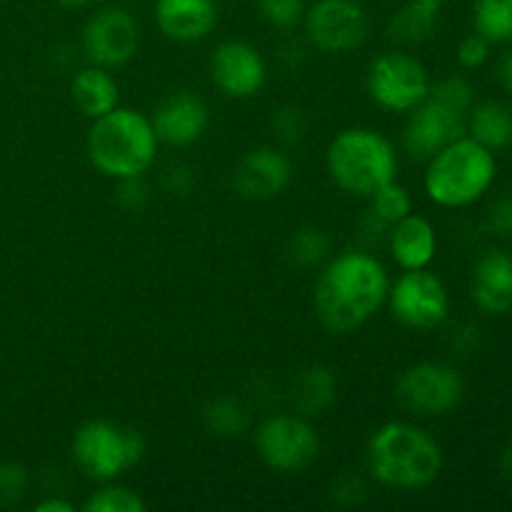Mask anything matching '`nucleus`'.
Instances as JSON below:
<instances>
[{"instance_id":"cd10ccee","label":"nucleus","mask_w":512,"mask_h":512,"mask_svg":"<svg viewBox=\"0 0 512 512\" xmlns=\"http://www.w3.org/2000/svg\"><path fill=\"white\" fill-rule=\"evenodd\" d=\"M330 250V238L325 230L318 228H303L293 235L290 240V258L300 268H310V265H318L320 260L328 255Z\"/></svg>"},{"instance_id":"bb28decb","label":"nucleus","mask_w":512,"mask_h":512,"mask_svg":"<svg viewBox=\"0 0 512 512\" xmlns=\"http://www.w3.org/2000/svg\"><path fill=\"white\" fill-rule=\"evenodd\" d=\"M85 512H145V500L123 485H108L88 498Z\"/></svg>"},{"instance_id":"7c9ffc66","label":"nucleus","mask_w":512,"mask_h":512,"mask_svg":"<svg viewBox=\"0 0 512 512\" xmlns=\"http://www.w3.org/2000/svg\"><path fill=\"white\" fill-rule=\"evenodd\" d=\"M490 55V40H485L483 35H468V38L460 43L458 48V60L463 68H480V65L488 60Z\"/></svg>"},{"instance_id":"c85d7f7f","label":"nucleus","mask_w":512,"mask_h":512,"mask_svg":"<svg viewBox=\"0 0 512 512\" xmlns=\"http://www.w3.org/2000/svg\"><path fill=\"white\" fill-rule=\"evenodd\" d=\"M428 98L438 100V103L468 115L470 108H473L475 90L465 78H460V75H450V78L440 80V83H435L433 88L428 90Z\"/></svg>"},{"instance_id":"9b49d317","label":"nucleus","mask_w":512,"mask_h":512,"mask_svg":"<svg viewBox=\"0 0 512 512\" xmlns=\"http://www.w3.org/2000/svg\"><path fill=\"white\" fill-rule=\"evenodd\" d=\"M368 15L355 0H318L305 15L308 40L323 53H345L368 38Z\"/></svg>"},{"instance_id":"0eeeda50","label":"nucleus","mask_w":512,"mask_h":512,"mask_svg":"<svg viewBox=\"0 0 512 512\" xmlns=\"http://www.w3.org/2000/svg\"><path fill=\"white\" fill-rule=\"evenodd\" d=\"M430 78L415 55L385 53L370 63L368 93L380 108L410 113L428 98Z\"/></svg>"},{"instance_id":"1a4fd4ad","label":"nucleus","mask_w":512,"mask_h":512,"mask_svg":"<svg viewBox=\"0 0 512 512\" xmlns=\"http://www.w3.org/2000/svg\"><path fill=\"white\" fill-rule=\"evenodd\" d=\"M258 450L273 470L295 473L318 458L320 440L313 425L300 415H273L260 425Z\"/></svg>"},{"instance_id":"ea45409f","label":"nucleus","mask_w":512,"mask_h":512,"mask_svg":"<svg viewBox=\"0 0 512 512\" xmlns=\"http://www.w3.org/2000/svg\"><path fill=\"white\" fill-rule=\"evenodd\" d=\"M503 468H505V473H510V475H512V448L508 450V453H505V458H503Z\"/></svg>"},{"instance_id":"4468645a","label":"nucleus","mask_w":512,"mask_h":512,"mask_svg":"<svg viewBox=\"0 0 512 512\" xmlns=\"http://www.w3.org/2000/svg\"><path fill=\"white\" fill-rule=\"evenodd\" d=\"M215 85L230 98H250L265 83V63L255 48L240 40H228L215 48L210 60Z\"/></svg>"},{"instance_id":"f257e3e1","label":"nucleus","mask_w":512,"mask_h":512,"mask_svg":"<svg viewBox=\"0 0 512 512\" xmlns=\"http://www.w3.org/2000/svg\"><path fill=\"white\" fill-rule=\"evenodd\" d=\"M390 290L383 263L368 253H343L315 285V313L330 333H350L373 318Z\"/></svg>"},{"instance_id":"412c9836","label":"nucleus","mask_w":512,"mask_h":512,"mask_svg":"<svg viewBox=\"0 0 512 512\" xmlns=\"http://www.w3.org/2000/svg\"><path fill=\"white\" fill-rule=\"evenodd\" d=\"M70 90H73V100L80 108V113L93 120L118 108V83L100 65L80 70L73 78V88Z\"/></svg>"},{"instance_id":"f704fd0d","label":"nucleus","mask_w":512,"mask_h":512,"mask_svg":"<svg viewBox=\"0 0 512 512\" xmlns=\"http://www.w3.org/2000/svg\"><path fill=\"white\" fill-rule=\"evenodd\" d=\"M488 223L498 235H512V193L503 195V198L490 208Z\"/></svg>"},{"instance_id":"dca6fc26","label":"nucleus","mask_w":512,"mask_h":512,"mask_svg":"<svg viewBox=\"0 0 512 512\" xmlns=\"http://www.w3.org/2000/svg\"><path fill=\"white\" fill-rule=\"evenodd\" d=\"M290 183V163L275 148H258L240 160L235 170V190L243 198L268 200L283 193Z\"/></svg>"},{"instance_id":"ddd939ff","label":"nucleus","mask_w":512,"mask_h":512,"mask_svg":"<svg viewBox=\"0 0 512 512\" xmlns=\"http://www.w3.org/2000/svg\"><path fill=\"white\" fill-rule=\"evenodd\" d=\"M468 115L448 108L433 98H425L423 103L410 110L408 125H405L403 143L413 158L430 160L438 150L450 145L453 140L463 138L468 128Z\"/></svg>"},{"instance_id":"f03ea898","label":"nucleus","mask_w":512,"mask_h":512,"mask_svg":"<svg viewBox=\"0 0 512 512\" xmlns=\"http://www.w3.org/2000/svg\"><path fill=\"white\" fill-rule=\"evenodd\" d=\"M440 468L443 450L433 435L413 423L383 425L368 443V470L390 488H425L438 478Z\"/></svg>"},{"instance_id":"5701e85b","label":"nucleus","mask_w":512,"mask_h":512,"mask_svg":"<svg viewBox=\"0 0 512 512\" xmlns=\"http://www.w3.org/2000/svg\"><path fill=\"white\" fill-rule=\"evenodd\" d=\"M470 138L488 150H503L512 145V108L505 103H480L470 108Z\"/></svg>"},{"instance_id":"473e14b6","label":"nucleus","mask_w":512,"mask_h":512,"mask_svg":"<svg viewBox=\"0 0 512 512\" xmlns=\"http://www.w3.org/2000/svg\"><path fill=\"white\" fill-rule=\"evenodd\" d=\"M118 200H120V205H123V208H128V210L143 208L145 200H148V185L143 183V175H138V178L120 180Z\"/></svg>"},{"instance_id":"393cba45","label":"nucleus","mask_w":512,"mask_h":512,"mask_svg":"<svg viewBox=\"0 0 512 512\" xmlns=\"http://www.w3.org/2000/svg\"><path fill=\"white\" fill-rule=\"evenodd\" d=\"M475 30L490 43L512 40V0H475Z\"/></svg>"},{"instance_id":"f3484780","label":"nucleus","mask_w":512,"mask_h":512,"mask_svg":"<svg viewBox=\"0 0 512 512\" xmlns=\"http://www.w3.org/2000/svg\"><path fill=\"white\" fill-rule=\"evenodd\" d=\"M155 20L165 38L178 40V43H195L215 28L218 8L213 0H158Z\"/></svg>"},{"instance_id":"aec40b11","label":"nucleus","mask_w":512,"mask_h":512,"mask_svg":"<svg viewBox=\"0 0 512 512\" xmlns=\"http://www.w3.org/2000/svg\"><path fill=\"white\" fill-rule=\"evenodd\" d=\"M440 15H443V0H408L390 18L388 35L403 45L428 43L438 30Z\"/></svg>"},{"instance_id":"20e7f679","label":"nucleus","mask_w":512,"mask_h":512,"mask_svg":"<svg viewBox=\"0 0 512 512\" xmlns=\"http://www.w3.org/2000/svg\"><path fill=\"white\" fill-rule=\"evenodd\" d=\"M495 170L493 150L463 135L430 158L425 190L443 208H465L488 193Z\"/></svg>"},{"instance_id":"72a5a7b5","label":"nucleus","mask_w":512,"mask_h":512,"mask_svg":"<svg viewBox=\"0 0 512 512\" xmlns=\"http://www.w3.org/2000/svg\"><path fill=\"white\" fill-rule=\"evenodd\" d=\"M25 483H28V478H25V470L20 465H0V493L8 495V498H18L25 490Z\"/></svg>"},{"instance_id":"a19ab883","label":"nucleus","mask_w":512,"mask_h":512,"mask_svg":"<svg viewBox=\"0 0 512 512\" xmlns=\"http://www.w3.org/2000/svg\"><path fill=\"white\" fill-rule=\"evenodd\" d=\"M58 3H63V5H83V3H88V0H58Z\"/></svg>"},{"instance_id":"423d86ee","label":"nucleus","mask_w":512,"mask_h":512,"mask_svg":"<svg viewBox=\"0 0 512 512\" xmlns=\"http://www.w3.org/2000/svg\"><path fill=\"white\" fill-rule=\"evenodd\" d=\"M145 440L138 430L120 428L108 420L80 425L73 438V458L95 480H113L140 463Z\"/></svg>"},{"instance_id":"f8f14e48","label":"nucleus","mask_w":512,"mask_h":512,"mask_svg":"<svg viewBox=\"0 0 512 512\" xmlns=\"http://www.w3.org/2000/svg\"><path fill=\"white\" fill-rule=\"evenodd\" d=\"M138 23L120 8H105L88 20L83 30V50L90 63L115 68L128 63L138 50Z\"/></svg>"},{"instance_id":"a878e982","label":"nucleus","mask_w":512,"mask_h":512,"mask_svg":"<svg viewBox=\"0 0 512 512\" xmlns=\"http://www.w3.org/2000/svg\"><path fill=\"white\" fill-rule=\"evenodd\" d=\"M370 213L373 218H378L380 223L395 225L398 220H403L405 215L413 213V198H410L408 188L393 180H388L385 185H380L373 195H370Z\"/></svg>"},{"instance_id":"6ab92c4d","label":"nucleus","mask_w":512,"mask_h":512,"mask_svg":"<svg viewBox=\"0 0 512 512\" xmlns=\"http://www.w3.org/2000/svg\"><path fill=\"white\" fill-rule=\"evenodd\" d=\"M435 250H438V235L423 215L410 213L393 225L390 253L403 270L428 268L430 260L435 258Z\"/></svg>"},{"instance_id":"e433bc0d","label":"nucleus","mask_w":512,"mask_h":512,"mask_svg":"<svg viewBox=\"0 0 512 512\" xmlns=\"http://www.w3.org/2000/svg\"><path fill=\"white\" fill-rule=\"evenodd\" d=\"M165 188H168V193L185 195L193 188V175H190V170L183 168V165H173V168L165 173Z\"/></svg>"},{"instance_id":"a211bd4d","label":"nucleus","mask_w":512,"mask_h":512,"mask_svg":"<svg viewBox=\"0 0 512 512\" xmlns=\"http://www.w3.org/2000/svg\"><path fill=\"white\" fill-rule=\"evenodd\" d=\"M473 300L483 313L503 315L512 308V255L490 250L473 273Z\"/></svg>"},{"instance_id":"c756f323","label":"nucleus","mask_w":512,"mask_h":512,"mask_svg":"<svg viewBox=\"0 0 512 512\" xmlns=\"http://www.w3.org/2000/svg\"><path fill=\"white\" fill-rule=\"evenodd\" d=\"M258 8L275 28H293L303 15V0H258Z\"/></svg>"},{"instance_id":"6e6552de","label":"nucleus","mask_w":512,"mask_h":512,"mask_svg":"<svg viewBox=\"0 0 512 512\" xmlns=\"http://www.w3.org/2000/svg\"><path fill=\"white\" fill-rule=\"evenodd\" d=\"M393 315L408 328H438L450 310L448 290L443 280L428 268L405 270L398 283L388 290Z\"/></svg>"},{"instance_id":"b1692460","label":"nucleus","mask_w":512,"mask_h":512,"mask_svg":"<svg viewBox=\"0 0 512 512\" xmlns=\"http://www.w3.org/2000/svg\"><path fill=\"white\" fill-rule=\"evenodd\" d=\"M203 423L210 433L220 438H233L243 435L250 425V413L240 400L235 398H215L205 405Z\"/></svg>"},{"instance_id":"9d476101","label":"nucleus","mask_w":512,"mask_h":512,"mask_svg":"<svg viewBox=\"0 0 512 512\" xmlns=\"http://www.w3.org/2000/svg\"><path fill=\"white\" fill-rule=\"evenodd\" d=\"M463 378L443 363H418L403 373L398 383V400L403 408L418 415H445L463 398Z\"/></svg>"},{"instance_id":"4c0bfd02","label":"nucleus","mask_w":512,"mask_h":512,"mask_svg":"<svg viewBox=\"0 0 512 512\" xmlns=\"http://www.w3.org/2000/svg\"><path fill=\"white\" fill-rule=\"evenodd\" d=\"M35 510L38 512H73V505L65 503V500H58V498H48V500H43V503L35 505Z\"/></svg>"},{"instance_id":"7ed1b4c3","label":"nucleus","mask_w":512,"mask_h":512,"mask_svg":"<svg viewBox=\"0 0 512 512\" xmlns=\"http://www.w3.org/2000/svg\"><path fill=\"white\" fill-rule=\"evenodd\" d=\"M158 153L153 120L133 108H113L95 118L88 133L90 163L115 180L148 173Z\"/></svg>"},{"instance_id":"4be33fe9","label":"nucleus","mask_w":512,"mask_h":512,"mask_svg":"<svg viewBox=\"0 0 512 512\" xmlns=\"http://www.w3.org/2000/svg\"><path fill=\"white\" fill-rule=\"evenodd\" d=\"M290 400L303 415H318L335 400V375L325 365H308L300 370L290 388Z\"/></svg>"},{"instance_id":"39448f33","label":"nucleus","mask_w":512,"mask_h":512,"mask_svg":"<svg viewBox=\"0 0 512 512\" xmlns=\"http://www.w3.org/2000/svg\"><path fill=\"white\" fill-rule=\"evenodd\" d=\"M328 170L350 195L370 198L398 173V155L385 135L368 128L343 130L328 148Z\"/></svg>"},{"instance_id":"2eb2a0df","label":"nucleus","mask_w":512,"mask_h":512,"mask_svg":"<svg viewBox=\"0 0 512 512\" xmlns=\"http://www.w3.org/2000/svg\"><path fill=\"white\" fill-rule=\"evenodd\" d=\"M205 128H208V108L198 95L188 93V90L168 95L153 115V130L158 135V143L163 140L175 148L195 143L205 133Z\"/></svg>"},{"instance_id":"2f4dec72","label":"nucleus","mask_w":512,"mask_h":512,"mask_svg":"<svg viewBox=\"0 0 512 512\" xmlns=\"http://www.w3.org/2000/svg\"><path fill=\"white\" fill-rule=\"evenodd\" d=\"M273 125H275V130H278L280 138L288 140V143H295V140L303 138L305 123H303V115H300V110H295V108L278 110V115L273 118Z\"/></svg>"},{"instance_id":"c9c22d12","label":"nucleus","mask_w":512,"mask_h":512,"mask_svg":"<svg viewBox=\"0 0 512 512\" xmlns=\"http://www.w3.org/2000/svg\"><path fill=\"white\" fill-rule=\"evenodd\" d=\"M363 493H365L363 483H360L355 475H345V478H340L333 488L335 500H340V503H348V505L360 503V500H363Z\"/></svg>"},{"instance_id":"58836bf2","label":"nucleus","mask_w":512,"mask_h":512,"mask_svg":"<svg viewBox=\"0 0 512 512\" xmlns=\"http://www.w3.org/2000/svg\"><path fill=\"white\" fill-rule=\"evenodd\" d=\"M500 80H503L505 90L512 93V53L505 55L503 63H500Z\"/></svg>"}]
</instances>
